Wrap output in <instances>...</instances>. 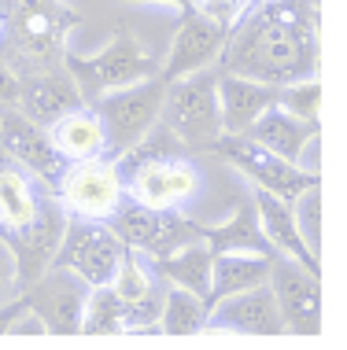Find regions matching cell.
Wrapping results in <instances>:
<instances>
[{
	"instance_id": "1",
	"label": "cell",
	"mask_w": 347,
	"mask_h": 350,
	"mask_svg": "<svg viewBox=\"0 0 347 350\" xmlns=\"http://www.w3.org/2000/svg\"><path fill=\"white\" fill-rule=\"evenodd\" d=\"M218 63L226 74L266 85H288L318 74L322 63L318 0H259L233 23Z\"/></svg>"
},
{
	"instance_id": "2",
	"label": "cell",
	"mask_w": 347,
	"mask_h": 350,
	"mask_svg": "<svg viewBox=\"0 0 347 350\" xmlns=\"http://www.w3.org/2000/svg\"><path fill=\"white\" fill-rule=\"evenodd\" d=\"M181 140L166 126H155L152 133L129 148L126 155L115 159L122 185H126V200L140 206H155V211H181L185 203L200 192V170L192 159L181 155Z\"/></svg>"
},
{
	"instance_id": "3",
	"label": "cell",
	"mask_w": 347,
	"mask_h": 350,
	"mask_svg": "<svg viewBox=\"0 0 347 350\" xmlns=\"http://www.w3.org/2000/svg\"><path fill=\"white\" fill-rule=\"evenodd\" d=\"M4 8V55L30 63H60L67 52V37L81 26V12L63 0H0Z\"/></svg>"
},
{
	"instance_id": "4",
	"label": "cell",
	"mask_w": 347,
	"mask_h": 350,
	"mask_svg": "<svg viewBox=\"0 0 347 350\" xmlns=\"http://www.w3.org/2000/svg\"><path fill=\"white\" fill-rule=\"evenodd\" d=\"M63 67H67V74L74 78V85H78V92L86 103H92L97 96H104L111 89H126V85H137V81L159 74V63L144 52V44H140L122 23H118L115 37H111V44L97 55H81L67 44Z\"/></svg>"
},
{
	"instance_id": "5",
	"label": "cell",
	"mask_w": 347,
	"mask_h": 350,
	"mask_svg": "<svg viewBox=\"0 0 347 350\" xmlns=\"http://www.w3.org/2000/svg\"><path fill=\"white\" fill-rule=\"evenodd\" d=\"M163 126L181 140L185 148L211 151V144L222 137V111H218V70L203 67L185 78L166 81Z\"/></svg>"
},
{
	"instance_id": "6",
	"label": "cell",
	"mask_w": 347,
	"mask_h": 350,
	"mask_svg": "<svg viewBox=\"0 0 347 350\" xmlns=\"http://www.w3.org/2000/svg\"><path fill=\"white\" fill-rule=\"evenodd\" d=\"M163 96H166V81L155 74V78L126 85V89H111L89 103L97 111L100 126H104V155L107 159L126 155L129 148H137L159 126Z\"/></svg>"
},
{
	"instance_id": "7",
	"label": "cell",
	"mask_w": 347,
	"mask_h": 350,
	"mask_svg": "<svg viewBox=\"0 0 347 350\" xmlns=\"http://www.w3.org/2000/svg\"><path fill=\"white\" fill-rule=\"evenodd\" d=\"M211 151L226 159L233 170H240L251 181V188H262V192L277 196V200H285V203H296V196L307 192V188L318 181V174L303 170L299 163H288V159L274 155V151H266L262 144H255V140L244 137V133H222L211 144Z\"/></svg>"
},
{
	"instance_id": "8",
	"label": "cell",
	"mask_w": 347,
	"mask_h": 350,
	"mask_svg": "<svg viewBox=\"0 0 347 350\" xmlns=\"http://www.w3.org/2000/svg\"><path fill=\"white\" fill-rule=\"evenodd\" d=\"M55 200L63 203V211L70 217L107 221L126 200V185H122L115 159L97 155V159H81V163H67L60 185H55Z\"/></svg>"
},
{
	"instance_id": "9",
	"label": "cell",
	"mask_w": 347,
	"mask_h": 350,
	"mask_svg": "<svg viewBox=\"0 0 347 350\" xmlns=\"http://www.w3.org/2000/svg\"><path fill=\"white\" fill-rule=\"evenodd\" d=\"M107 225L129 251L144 254V258H159L189 240H200V221L185 217L181 211H155V206H140L133 200H122V206L107 217Z\"/></svg>"
},
{
	"instance_id": "10",
	"label": "cell",
	"mask_w": 347,
	"mask_h": 350,
	"mask_svg": "<svg viewBox=\"0 0 347 350\" xmlns=\"http://www.w3.org/2000/svg\"><path fill=\"white\" fill-rule=\"evenodd\" d=\"M122 254H126V243L118 240L107 221L67 217V229H63V240H60L52 266L74 269L89 288H97V284H111Z\"/></svg>"
},
{
	"instance_id": "11",
	"label": "cell",
	"mask_w": 347,
	"mask_h": 350,
	"mask_svg": "<svg viewBox=\"0 0 347 350\" xmlns=\"http://www.w3.org/2000/svg\"><path fill=\"white\" fill-rule=\"evenodd\" d=\"M67 217L70 214L63 211L55 192H41V203H37V214L30 221L18 225V229H0V240L8 243V251L15 258L18 288L34 284L52 266L55 251H60V240H63V229H67Z\"/></svg>"
},
{
	"instance_id": "12",
	"label": "cell",
	"mask_w": 347,
	"mask_h": 350,
	"mask_svg": "<svg viewBox=\"0 0 347 350\" xmlns=\"http://www.w3.org/2000/svg\"><path fill=\"white\" fill-rule=\"evenodd\" d=\"M4 52V49H0ZM12 59V55H8ZM12 67L18 74V103L15 107L23 111L26 118L41 122V126H52L60 115L81 107V92L74 78L67 74V67L60 63H30V59H12Z\"/></svg>"
},
{
	"instance_id": "13",
	"label": "cell",
	"mask_w": 347,
	"mask_h": 350,
	"mask_svg": "<svg viewBox=\"0 0 347 350\" xmlns=\"http://www.w3.org/2000/svg\"><path fill=\"white\" fill-rule=\"evenodd\" d=\"M266 284L277 299L281 321L288 332L322 336V273H311L285 254H274Z\"/></svg>"
},
{
	"instance_id": "14",
	"label": "cell",
	"mask_w": 347,
	"mask_h": 350,
	"mask_svg": "<svg viewBox=\"0 0 347 350\" xmlns=\"http://www.w3.org/2000/svg\"><path fill=\"white\" fill-rule=\"evenodd\" d=\"M23 299L30 306V314L41 321L44 332L74 336L78 332V321H81V310H86V299H89V284L74 269L49 266L34 284L23 288Z\"/></svg>"
},
{
	"instance_id": "15",
	"label": "cell",
	"mask_w": 347,
	"mask_h": 350,
	"mask_svg": "<svg viewBox=\"0 0 347 350\" xmlns=\"http://www.w3.org/2000/svg\"><path fill=\"white\" fill-rule=\"evenodd\" d=\"M0 148H4L41 188L55 192L63 170H67V159L52 148L49 126L26 118L18 107H4L0 111Z\"/></svg>"
},
{
	"instance_id": "16",
	"label": "cell",
	"mask_w": 347,
	"mask_h": 350,
	"mask_svg": "<svg viewBox=\"0 0 347 350\" xmlns=\"http://www.w3.org/2000/svg\"><path fill=\"white\" fill-rule=\"evenodd\" d=\"M226 37H229V26H222L207 12H200V8L185 12L181 26L174 33L170 52H166L163 67H159V78L174 81V78H185L192 70H203L211 63H218L222 49H226Z\"/></svg>"
},
{
	"instance_id": "17",
	"label": "cell",
	"mask_w": 347,
	"mask_h": 350,
	"mask_svg": "<svg viewBox=\"0 0 347 350\" xmlns=\"http://www.w3.org/2000/svg\"><path fill=\"white\" fill-rule=\"evenodd\" d=\"M203 332H240V336H281L285 321H281L277 299L270 284H255L248 291L218 299L207 310Z\"/></svg>"
},
{
	"instance_id": "18",
	"label": "cell",
	"mask_w": 347,
	"mask_h": 350,
	"mask_svg": "<svg viewBox=\"0 0 347 350\" xmlns=\"http://www.w3.org/2000/svg\"><path fill=\"white\" fill-rule=\"evenodd\" d=\"M111 288L126 310V321H129V332L133 328H152L159 321V310H163V291H166V280H159V273L152 269V262L144 254L129 251L122 254L115 277H111Z\"/></svg>"
},
{
	"instance_id": "19",
	"label": "cell",
	"mask_w": 347,
	"mask_h": 350,
	"mask_svg": "<svg viewBox=\"0 0 347 350\" xmlns=\"http://www.w3.org/2000/svg\"><path fill=\"white\" fill-rule=\"evenodd\" d=\"M318 133H322V122H303V118L288 115L285 107H277V103L266 107L244 129V137H251L255 144H262L281 159H288V163H303L307 148L318 140Z\"/></svg>"
},
{
	"instance_id": "20",
	"label": "cell",
	"mask_w": 347,
	"mask_h": 350,
	"mask_svg": "<svg viewBox=\"0 0 347 350\" xmlns=\"http://www.w3.org/2000/svg\"><path fill=\"white\" fill-rule=\"evenodd\" d=\"M251 203H255L259 225H262V232H266L270 247H274L277 254H285V258L299 262L303 269L322 273V254H314L311 247H307V240L299 236L296 217H292V203L277 200V196L262 192V188H251Z\"/></svg>"
},
{
	"instance_id": "21",
	"label": "cell",
	"mask_w": 347,
	"mask_h": 350,
	"mask_svg": "<svg viewBox=\"0 0 347 350\" xmlns=\"http://www.w3.org/2000/svg\"><path fill=\"white\" fill-rule=\"evenodd\" d=\"M281 85L251 81L240 74L218 70V111H222V133H244L266 107L277 103Z\"/></svg>"
},
{
	"instance_id": "22",
	"label": "cell",
	"mask_w": 347,
	"mask_h": 350,
	"mask_svg": "<svg viewBox=\"0 0 347 350\" xmlns=\"http://www.w3.org/2000/svg\"><path fill=\"white\" fill-rule=\"evenodd\" d=\"M148 262H152V269L159 273V280L177 284V288H189L200 299H207L211 266H214V251L207 247V240H189V243H181V247L159 254V258H148Z\"/></svg>"
},
{
	"instance_id": "23",
	"label": "cell",
	"mask_w": 347,
	"mask_h": 350,
	"mask_svg": "<svg viewBox=\"0 0 347 350\" xmlns=\"http://www.w3.org/2000/svg\"><path fill=\"white\" fill-rule=\"evenodd\" d=\"M200 240H207V247L214 254H222V251H255V254H270V258L277 254L274 247H270L262 225H259V214H255L251 196L233 206L229 221H222V225H200Z\"/></svg>"
},
{
	"instance_id": "24",
	"label": "cell",
	"mask_w": 347,
	"mask_h": 350,
	"mask_svg": "<svg viewBox=\"0 0 347 350\" xmlns=\"http://www.w3.org/2000/svg\"><path fill=\"white\" fill-rule=\"evenodd\" d=\"M49 137H52V148L60 151L67 163H81V159L104 155V126H100L97 111H92L89 103L60 115L49 126Z\"/></svg>"
},
{
	"instance_id": "25",
	"label": "cell",
	"mask_w": 347,
	"mask_h": 350,
	"mask_svg": "<svg viewBox=\"0 0 347 350\" xmlns=\"http://www.w3.org/2000/svg\"><path fill=\"white\" fill-rule=\"evenodd\" d=\"M266 277H270V254L222 251V254H214V266H211L207 302L214 306V302L226 299V295H237V291H248L255 284H266Z\"/></svg>"
},
{
	"instance_id": "26",
	"label": "cell",
	"mask_w": 347,
	"mask_h": 350,
	"mask_svg": "<svg viewBox=\"0 0 347 350\" xmlns=\"http://www.w3.org/2000/svg\"><path fill=\"white\" fill-rule=\"evenodd\" d=\"M41 192L49 188L37 185L18 163L0 170V229H18L30 221L41 203Z\"/></svg>"
},
{
	"instance_id": "27",
	"label": "cell",
	"mask_w": 347,
	"mask_h": 350,
	"mask_svg": "<svg viewBox=\"0 0 347 350\" xmlns=\"http://www.w3.org/2000/svg\"><path fill=\"white\" fill-rule=\"evenodd\" d=\"M207 299H200L189 288H177V284H166L163 291V310H159L155 325L163 328L166 336H192L203 332V321H207Z\"/></svg>"
},
{
	"instance_id": "28",
	"label": "cell",
	"mask_w": 347,
	"mask_h": 350,
	"mask_svg": "<svg viewBox=\"0 0 347 350\" xmlns=\"http://www.w3.org/2000/svg\"><path fill=\"white\" fill-rule=\"evenodd\" d=\"M78 332L81 336H118V332H129V321H126V310L115 295L111 284H97L89 288V299H86V310H81V321H78Z\"/></svg>"
},
{
	"instance_id": "29",
	"label": "cell",
	"mask_w": 347,
	"mask_h": 350,
	"mask_svg": "<svg viewBox=\"0 0 347 350\" xmlns=\"http://www.w3.org/2000/svg\"><path fill=\"white\" fill-rule=\"evenodd\" d=\"M277 107H285L288 115H296L303 122H322V78L311 74V78H299V81L281 85Z\"/></svg>"
},
{
	"instance_id": "30",
	"label": "cell",
	"mask_w": 347,
	"mask_h": 350,
	"mask_svg": "<svg viewBox=\"0 0 347 350\" xmlns=\"http://www.w3.org/2000/svg\"><path fill=\"white\" fill-rule=\"evenodd\" d=\"M292 217H296V229L307 240V247L314 254H322V185H311L307 192L296 196L292 203Z\"/></svg>"
},
{
	"instance_id": "31",
	"label": "cell",
	"mask_w": 347,
	"mask_h": 350,
	"mask_svg": "<svg viewBox=\"0 0 347 350\" xmlns=\"http://www.w3.org/2000/svg\"><path fill=\"white\" fill-rule=\"evenodd\" d=\"M255 4H259V0H196L200 12H207L211 18H218V23L229 26V30H233V23H237L248 8H255Z\"/></svg>"
},
{
	"instance_id": "32",
	"label": "cell",
	"mask_w": 347,
	"mask_h": 350,
	"mask_svg": "<svg viewBox=\"0 0 347 350\" xmlns=\"http://www.w3.org/2000/svg\"><path fill=\"white\" fill-rule=\"evenodd\" d=\"M18 277H15V258H12V251H8V243L0 240V302H8V299H15L18 295Z\"/></svg>"
},
{
	"instance_id": "33",
	"label": "cell",
	"mask_w": 347,
	"mask_h": 350,
	"mask_svg": "<svg viewBox=\"0 0 347 350\" xmlns=\"http://www.w3.org/2000/svg\"><path fill=\"white\" fill-rule=\"evenodd\" d=\"M18 103V74L4 52H0V111Z\"/></svg>"
},
{
	"instance_id": "34",
	"label": "cell",
	"mask_w": 347,
	"mask_h": 350,
	"mask_svg": "<svg viewBox=\"0 0 347 350\" xmlns=\"http://www.w3.org/2000/svg\"><path fill=\"white\" fill-rule=\"evenodd\" d=\"M26 314H30V306H26L23 291H18L15 299L0 302V336H4V332H15V328L23 325V317H26Z\"/></svg>"
},
{
	"instance_id": "35",
	"label": "cell",
	"mask_w": 347,
	"mask_h": 350,
	"mask_svg": "<svg viewBox=\"0 0 347 350\" xmlns=\"http://www.w3.org/2000/svg\"><path fill=\"white\" fill-rule=\"evenodd\" d=\"M133 4H163V8H174L177 15H185L196 8V0H133Z\"/></svg>"
},
{
	"instance_id": "36",
	"label": "cell",
	"mask_w": 347,
	"mask_h": 350,
	"mask_svg": "<svg viewBox=\"0 0 347 350\" xmlns=\"http://www.w3.org/2000/svg\"><path fill=\"white\" fill-rule=\"evenodd\" d=\"M4 37H8V23H4V8H0V44H4Z\"/></svg>"
}]
</instances>
